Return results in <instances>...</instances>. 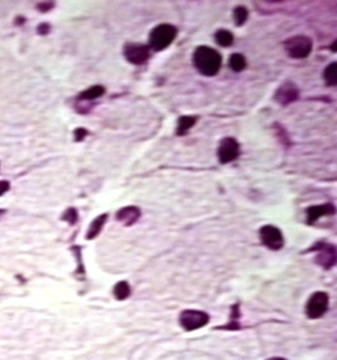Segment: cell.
I'll use <instances>...</instances> for the list:
<instances>
[{"mask_svg": "<svg viewBox=\"0 0 337 360\" xmlns=\"http://www.w3.org/2000/svg\"><path fill=\"white\" fill-rule=\"evenodd\" d=\"M193 64L202 75L212 77L220 70L223 58L217 50L210 46H198L193 54Z\"/></svg>", "mask_w": 337, "mask_h": 360, "instance_id": "obj_1", "label": "cell"}, {"mask_svg": "<svg viewBox=\"0 0 337 360\" xmlns=\"http://www.w3.org/2000/svg\"><path fill=\"white\" fill-rule=\"evenodd\" d=\"M177 35V30L175 26L169 23H163L153 28L150 32V40H148V48L153 51L165 50L168 46L172 44Z\"/></svg>", "mask_w": 337, "mask_h": 360, "instance_id": "obj_2", "label": "cell"}, {"mask_svg": "<svg viewBox=\"0 0 337 360\" xmlns=\"http://www.w3.org/2000/svg\"><path fill=\"white\" fill-rule=\"evenodd\" d=\"M284 48L290 58L304 59L312 53L313 41L308 36H294V37H290L285 41Z\"/></svg>", "mask_w": 337, "mask_h": 360, "instance_id": "obj_3", "label": "cell"}, {"mask_svg": "<svg viewBox=\"0 0 337 360\" xmlns=\"http://www.w3.org/2000/svg\"><path fill=\"white\" fill-rule=\"evenodd\" d=\"M210 322V315L203 310L185 309L180 313L179 323L185 331H195Z\"/></svg>", "mask_w": 337, "mask_h": 360, "instance_id": "obj_4", "label": "cell"}, {"mask_svg": "<svg viewBox=\"0 0 337 360\" xmlns=\"http://www.w3.org/2000/svg\"><path fill=\"white\" fill-rule=\"evenodd\" d=\"M328 304H330V298L327 294L323 291H317L308 299L307 305H305V314L309 319H318L326 314L328 310Z\"/></svg>", "mask_w": 337, "mask_h": 360, "instance_id": "obj_5", "label": "cell"}, {"mask_svg": "<svg viewBox=\"0 0 337 360\" xmlns=\"http://www.w3.org/2000/svg\"><path fill=\"white\" fill-rule=\"evenodd\" d=\"M312 252H317L315 263L325 270H331L336 265V248L327 243H317L312 247Z\"/></svg>", "mask_w": 337, "mask_h": 360, "instance_id": "obj_6", "label": "cell"}, {"mask_svg": "<svg viewBox=\"0 0 337 360\" xmlns=\"http://www.w3.org/2000/svg\"><path fill=\"white\" fill-rule=\"evenodd\" d=\"M240 155V145L235 138L227 137L220 142L217 148V157L221 164H229L236 160Z\"/></svg>", "mask_w": 337, "mask_h": 360, "instance_id": "obj_7", "label": "cell"}, {"mask_svg": "<svg viewBox=\"0 0 337 360\" xmlns=\"http://www.w3.org/2000/svg\"><path fill=\"white\" fill-rule=\"evenodd\" d=\"M260 238L263 245L271 250H280L284 247V235L281 230L273 225H265L260 230Z\"/></svg>", "mask_w": 337, "mask_h": 360, "instance_id": "obj_8", "label": "cell"}, {"mask_svg": "<svg viewBox=\"0 0 337 360\" xmlns=\"http://www.w3.org/2000/svg\"><path fill=\"white\" fill-rule=\"evenodd\" d=\"M150 48L142 44L129 43L124 46V56L129 63L134 65H141L150 59Z\"/></svg>", "mask_w": 337, "mask_h": 360, "instance_id": "obj_9", "label": "cell"}, {"mask_svg": "<svg viewBox=\"0 0 337 360\" xmlns=\"http://www.w3.org/2000/svg\"><path fill=\"white\" fill-rule=\"evenodd\" d=\"M299 98V90L295 86V83L286 81L275 92V101L282 106H286L289 104L294 103Z\"/></svg>", "mask_w": 337, "mask_h": 360, "instance_id": "obj_10", "label": "cell"}, {"mask_svg": "<svg viewBox=\"0 0 337 360\" xmlns=\"http://www.w3.org/2000/svg\"><path fill=\"white\" fill-rule=\"evenodd\" d=\"M141 217V210L135 206H127L123 207L116 212V220L120 221L124 226H132L140 220Z\"/></svg>", "mask_w": 337, "mask_h": 360, "instance_id": "obj_11", "label": "cell"}, {"mask_svg": "<svg viewBox=\"0 0 337 360\" xmlns=\"http://www.w3.org/2000/svg\"><path fill=\"white\" fill-rule=\"evenodd\" d=\"M335 213V207L331 203L321 206H313V207L307 208V223L314 224L322 216H330Z\"/></svg>", "mask_w": 337, "mask_h": 360, "instance_id": "obj_12", "label": "cell"}, {"mask_svg": "<svg viewBox=\"0 0 337 360\" xmlns=\"http://www.w3.org/2000/svg\"><path fill=\"white\" fill-rule=\"evenodd\" d=\"M108 217H109L108 213H103V215L97 216V217H96L95 220H93L92 223L90 224V228H88L87 234H86V239L87 240L95 239L96 236H97L98 234L101 233V230H103V228H104V225H105Z\"/></svg>", "mask_w": 337, "mask_h": 360, "instance_id": "obj_13", "label": "cell"}, {"mask_svg": "<svg viewBox=\"0 0 337 360\" xmlns=\"http://www.w3.org/2000/svg\"><path fill=\"white\" fill-rule=\"evenodd\" d=\"M105 87L101 85H96L92 86V87L87 88V90H85L83 92H81L80 95H78L77 100L78 101H93L96 100V98L101 97V96L105 93Z\"/></svg>", "mask_w": 337, "mask_h": 360, "instance_id": "obj_14", "label": "cell"}, {"mask_svg": "<svg viewBox=\"0 0 337 360\" xmlns=\"http://www.w3.org/2000/svg\"><path fill=\"white\" fill-rule=\"evenodd\" d=\"M198 118L197 116H192V115H183L179 118V122H177V129H176V134L177 135H185L190 129L193 128V125H195Z\"/></svg>", "mask_w": 337, "mask_h": 360, "instance_id": "obj_15", "label": "cell"}, {"mask_svg": "<svg viewBox=\"0 0 337 360\" xmlns=\"http://www.w3.org/2000/svg\"><path fill=\"white\" fill-rule=\"evenodd\" d=\"M229 67L231 68L232 72L239 73V72H242V70L245 69V67H247V60H245V58L242 55V54L235 53V54H232L231 56H230Z\"/></svg>", "mask_w": 337, "mask_h": 360, "instance_id": "obj_16", "label": "cell"}, {"mask_svg": "<svg viewBox=\"0 0 337 360\" xmlns=\"http://www.w3.org/2000/svg\"><path fill=\"white\" fill-rule=\"evenodd\" d=\"M130 293V285L127 283V281H120L116 285L114 286V296L117 300H125L127 298H129Z\"/></svg>", "mask_w": 337, "mask_h": 360, "instance_id": "obj_17", "label": "cell"}, {"mask_svg": "<svg viewBox=\"0 0 337 360\" xmlns=\"http://www.w3.org/2000/svg\"><path fill=\"white\" fill-rule=\"evenodd\" d=\"M215 40L219 45L227 48V46H231L232 43H234V35L227 30H219L215 33Z\"/></svg>", "mask_w": 337, "mask_h": 360, "instance_id": "obj_18", "label": "cell"}, {"mask_svg": "<svg viewBox=\"0 0 337 360\" xmlns=\"http://www.w3.org/2000/svg\"><path fill=\"white\" fill-rule=\"evenodd\" d=\"M323 78L327 86H336L337 82V64L336 63H331L327 65V68L323 72Z\"/></svg>", "mask_w": 337, "mask_h": 360, "instance_id": "obj_19", "label": "cell"}, {"mask_svg": "<svg viewBox=\"0 0 337 360\" xmlns=\"http://www.w3.org/2000/svg\"><path fill=\"white\" fill-rule=\"evenodd\" d=\"M239 304L234 305L231 308V317H230L229 323L226 326L221 328H226V330H239L240 325H239V318H240V312H239Z\"/></svg>", "mask_w": 337, "mask_h": 360, "instance_id": "obj_20", "label": "cell"}, {"mask_svg": "<svg viewBox=\"0 0 337 360\" xmlns=\"http://www.w3.org/2000/svg\"><path fill=\"white\" fill-rule=\"evenodd\" d=\"M234 21H235V25L236 26H243L245 22H247L248 17H249V12H248V9L245 7H242V5H239V7H236L234 9Z\"/></svg>", "mask_w": 337, "mask_h": 360, "instance_id": "obj_21", "label": "cell"}, {"mask_svg": "<svg viewBox=\"0 0 337 360\" xmlns=\"http://www.w3.org/2000/svg\"><path fill=\"white\" fill-rule=\"evenodd\" d=\"M62 220L68 223L69 225H74L78 221V211L74 207H69L64 213L62 215Z\"/></svg>", "mask_w": 337, "mask_h": 360, "instance_id": "obj_22", "label": "cell"}, {"mask_svg": "<svg viewBox=\"0 0 337 360\" xmlns=\"http://www.w3.org/2000/svg\"><path fill=\"white\" fill-rule=\"evenodd\" d=\"M275 132H276V135L279 137V139H280V142L282 143V145H285L286 147H290L291 146V142H290V138H289V135H287V133H286V130L284 129V127L280 124H275Z\"/></svg>", "mask_w": 337, "mask_h": 360, "instance_id": "obj_23", "label": "cell"}, {"mask_svg": "<svg viewBox=\"0 0 337 360\" xmlns=\"http://www.w3.org/2000/svg\"><path fill=\"white\" fill-rule=\"evenodd\" d=\"M54 7H55L54 2H43V3H38V4L36 5V9L41 13H48L50 12Z\"/></svg>", "mask_w": 337, "mask_h": 360, "instance_id": "obj_24", "label": "cell"}, {"mask_svg": "<svg viewBox=\"0 0 337 360\" xmlns=\"http://www.w3.org/2000/svg\"><path fill=\"white\" fill-rule=\"evenodd\" d=\"M73 134H74L75 142H81V141H83L88 135V130L85 129V128H77Z\"/></svg>", "mask_w": 337, "mask_h": 360, "instance_id": "obj_25", "label": "cell"}, {"mask_svg": "<svg viewBox=\"0 0 337 360\" xmlns=\"http://www.w3.org/2000/svg\"><path fill=\"white\" fill-rule=\"evenodd\" d=\"M50 31H51V26L49 25L48 22L40 23V25L37 26V33H38V35L45 36V35H48V33L50 32Z\"/></svg>", "mask_w": 337, "mask_h": 360, "instance_id": "obj_26", "label": "cell"}, {"mask_svg": "<svg viewBox=\"0 0 337 360\" xmlns=\"http://www.w3.org/2000/svg\"><path fill=\"white\" fill-rule=\"evenodd\" d=\"M10 189V183L8 180H0V197Z\"/></svg>", "mask_w": 337, "mask_h": 360, "instance_id": "obj_27", "label": "cell"}, {"mask_svg": "<svg viewBox=\"0 0 337 360\" xmlns=\"http://www.w3.org/2000/svg\"><path fill=\"white\" fill-rule=\"evenodd\" d=\"M14 22H15V25H17V26H21V25H23V22H25V18H23V17H17V18H15Z\"/></svg>", "mask_w": 337, "mask_h": 360, "instance_id": "obj_28", "label": "cell"}, {"mask_svg": "<svg viewBox=\"0 0 337 360\" xmlns=\"http://www.w3.org/2000/svg\"><path fill=\"white\" fill-rule=\"evenodd\" d=\"M267 360H287V359L280 358V356H275V358H270V359H267Z\"/></svg>", "mask_w": 337, "mask_h": 360, "instance_id": "obj_29", "label": "cell"}, {"mask_svg": "<svg viewBox=\"0 0 337 360\" xmlns=\"http://www.w3.org/2000/svg\"><path fill=\"white\" fill-rule=\"evenodd\" d=\"M5 212H7V211H5V210H2V208H0V218H2L3 216L5 215Z\"/></svg>", "mask_w": 337, "mask_h": 360, "instance_id": "obj_30", "label": "cell"}]
</instances>
